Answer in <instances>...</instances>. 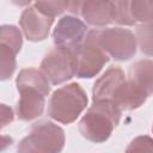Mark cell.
<instances>
[{
	"mask_svg": "<svg viewBox=\"0 0 153 153\" xmlns=\"http://www.w3.org/2000/svg\"><path fill=\"white\" fill-rule=\"evenodd\" d=\"M50 84L36 68H24L16 79L19 99L16 106L17 117L20 121H32L43 114L45 97L49 96Z\"/></svg>",
	"mask_w": 153,
	"mask_h": 153,
	"instance_id": "6da1fadb",
	"label": "cell"
},
{
	"mask_svg": "<svg viewBox=\"0 0 153 153\" xmlns=\"http://www.w3.org/2000/svg\"><path fill=\"white\" fill-rule=\"evenodd\" d=\"M122 110L112 102H92L86 114L79 121L81 136L91 142H105L118 126Z\"/></svg>",
	"mask_w": 153,
	"mask_h": 153,
	"instance_id": "7a4b0ae2",
	"label": "cell"
},
{
	"mask_svg": "<svg viewBox=\"0 0 153 153\" xmlns=\"http://www.w3.org/2000/svg\"><path fill=\"white\" fill-rule=\"evenodd\" d=\"M87 94L78 82L55 90L48 103V116L62 124L74 122L87 106Z\"/></svg>",
	"mask_w": 153,
	"mask_h": 153,
	"instance_id": "3957f363",
	"label": "cell"
},
{
	"mask_svg": "<svg viewBox=\"0 0 153 153\" xmlns=\"http://www.w3.org/2000/svg\"><path fill=\"white\" fill-rule=\"evenodd\" d=\"M65 131L50 121H41L31 127L29 135L17 146V153H61L65 147Z\"/></svg>",
	"mask_w": 153,
	"mask_h": 153,
	"instance_id": "277c9868",
	"label": "cell"
},
{
	"mask_svg": "<svg viewBox=\"0 0 153 153\" xmlns=\"http://www.w3.org/2000/svg\"><path fill=\"white\" fill-rule=\"evenodd\" d=\"M39 71L50 85H60L71 80L76 74L75 50L55 47L43 57Z\"/></svg>",
	"mask_w": 153,
	"mask_h": 153,
	"instance_id": "5b68a950",
	"label": "cell"
},
{
	"mask_svg": "<svg viewBox=\"0 0 153 153\" xmlns=\"http://www.w3.org/2000/svg\"><path fill=\"white\" fill-rule=\"evenodd\" d=\"M76 59V76L80 79H91L103 69L109 62V55L98 43L97 30L87 32L84 42L74 49Z\"/></svg>",
	"mask_w": 153,
	"mask_h": 153,
	"instance_id": "8992f818",
	"label": "cell"
},
{
	"mask_svg": "<svg viewBox=\"0 0 153 153\" xmlns=\"http://www.w3.org/2000/svg\"><path fill=\"white\" fill-rule=\"evenodd\" d=\"M97 38L103 50L116 61H128L136 54V37L124 27L97 30Z\"/></svg>",
	"mask_w": 153,
	"mask_h": 153,
	"instance_id": "52a82bcc",
	"label": "cell"
},
{
	"mask_svg": "<svg viewBox=\"0 0 153 153\" xmlns=\"http://www.w3.org/2000/svg\"><path fill=\"white\" fill-rule=\"evenodd\" d=\"M87 35L86 24L75 16L66 14L59 19L53 31V41L56 47L75 49Z\"/></svg>",
	"mask_w": 153,
	"mask_h": 153,
	"instance_id": "ba28073f",
	"label": "cell"
},
{
	"mask_svg": "<svg viewBox=\"0 0 153 153\" xmlns=\"http://www.w3.org/2000/svg\"><path fill=\"white\" fill-rule=\"evenodd\" d=\"M53 23L54 18L42 13L35 6L26 7L19 19L20 29L30 42H42L48 38Z\"/></svg>",
	"mask_w": 153,
	"mask_h": 153,
	"instance_id": "9c48e42d",
	"label": "cell"
},
{
	"mask_svg": "<svg viewBox=\"0 0 153 153\" xmlns=\"http://www.w3.org/2000/svg\"><path fill=\"white\" fill-rule=\"evenodd\" d=\"M126 74L120 67H110L99 76L92 87V102H111L115 91L126 81Z\"/></svg>",
	"mask_w": 153,
	"mask_h": 153,
	"instance_id": "30bf717a",
	"label": "cell"
},
{
	"mask_svg": "<svg viewBox=\"0 0 153 153\" xmlns=\"http://www.w3.org/2000/svg\"><path fill=\"white\" fill-rule=\"evenodd\" d=\"M80 16L91 26L105 27L114 23V1H82Z\"/></svg>",
	"mask_w": 153,
	"mask_h": 153,
	"instance_id": "8fae6325",
	"label": "cell"
},
{
	"mask_svg": "<svg viewBox=\"0 0 153 153\" xmlns=\"http://www.w3.org/2000/svg\"><path fill=\"white\" fill-rule=\"evenodd\" d=\"M147 98V94L142 90H140L137 86H135L131 81L127 79L115 91L111 102L115 103L122 111H131L143 105Z\"/></svg>",
	"mask_w": 153,
	"mask_h": 153,
	"instance_id": "7c38bea8",
	"label": "cell"
},
{
	"mask_svg": "<svg viewBox=\"0 0 153 153\" xmlns=\"http://www.w3.org/2000/svg\"><path fill=\"white\" fill-rule=\"evenodd\" d=\"M128 80L142 90L147 97L153 94V60L135 61L128 71Z\"/></svg>",
	"mask_w": 153,
	"mask_h": 153,
	"instance_id": "4fadbf2b",
	"label": "cell"
},
{
	"mask_svg": "<svg viewBox=\"0 0 153 153\" xmlns=\"http://www.w3.org/2000/svg\"><path fill=\"white\" fill-rule=\"evenodd\" d=\"M0 45L7 47L17 55L23 45V37L20 30L14 25H1Z\"/></svg>",
	"mask_w": 153,
	"mask_h": 153,
	"instance_id": "5bb4252c",
	"label": "cell"
},
{
	"mask_svg": "<svg viewBox=\"0 0 153 153\" xmlns=\"http://www.w3.org/2000/svg\"><path fill=\"white\" fill-rule=\"evenodd\" d=\"M135 37L141 53L147 56H153V22L137 25Z\"/></svg>",
	"mask_w": 153,
	"mask_h": 153,
	"instance_id": "9a60e30c",
	"label": "cell"
},
{
	"mask_svg": "<svg viewBox=\"0 0 153 153\" xmlns=\"http://www.w3.org/2000/svg\"><path fill=\"white\" fill-rule=\"evenodd\" d=\"M130 13L135 22H153V1L152 0H133L130 1Z\"/></svg>",
	"mask_w": 153,
	"mask_h": 153,
	"instance_id": "2e32d148",
	"label": "cell"
},
{
	"mask_svg": "<svg viewBox=\"0 0 153 153\" xmlns=\"http://www.w3.org/2000/svg\"><path fill=\"white\" fill-rule=\"evenodd\" d=\"M114 23L126 26H131L136 23L130 13V1L127 0L114 1Z\"/></svg>",
	"mask_w": 153,
	"mask_h": 153,
	"instance_id": "e0dca14e",
	"label": "cell"
},
{
	"mask_svg": "<svg viewBox=\"0 0 153 153\" xmlns=\"http://www.w3.org/2000/svg\"><path fill=\"white\" fill-rule=\"evenodd\" d=\"M0 65H1V80L10 79L17 67L16 54L5 45H0Z\"/></svg>",
	"mask_w": 153,
	"mask_h": 153,
	"instance_id": "ac0fdd59",
	"label": "cell"
},
{
	"mask_svg": "<svg viewBox=\"0 0 153 153\" xmlns=\"http://www.w3.org/2000/svg\"><path fill=\"white\" fill-rule=\"evenodd\" d=\"M69 5L71 1H36L33 4L37 10L54 19L55 17L61 16L65 11H68Z\"/></svg>",
	"mask_w": 153,
	"mask_h": 153,
	"instance_id": "d6986e66",
	"label": "cell"
},
{
	"mask_svg": "<svg viewBox=\"0 0 153 153\" xmlns=\"http://www.w3.org/2000/svg\"><path fill=\"white\" fill-rule=\"evenodd\" d=\"M124 153H153V137L148 135L134 137L127 146Z\"/></svg>",
	"mask_w": 153,
	"mask_h": 153,
	"instance_id": "ffe728a7",
	"label": "cell"
},
{
	"mask_svg": "<svg viewBox=\"0 0 153 153\" xmlns=\"http://www.w3.org/2000/svg\"><path fill=\"white\" fill-rule=\"evenodd\" d=\"M1 124H2V128L7 124H10L12 121H13V111L11 108L6 106L5 104H1Z\"/></svg>",
	"mask_w": 153,
	"mask_h": 153,
	"instance_id": "44dd1931",
	"label": "cell"
},
{
	"mask_svg": "<svg viewBox=\"0 0 153 153\" xmlns=\"http://www.w3.org/2000/svg\"><path fill=\"white\" fill-rule=\"evenodd\" d=\"M152 133H153V126H152Z\"/></svg>",
	"mask_w": 153,
	"mask_h": 153,
	"instance_id": "7402d4cb",
	"label": "cell"
}]
</instances>
